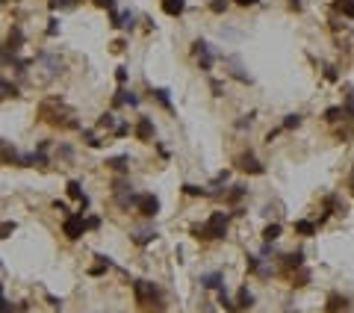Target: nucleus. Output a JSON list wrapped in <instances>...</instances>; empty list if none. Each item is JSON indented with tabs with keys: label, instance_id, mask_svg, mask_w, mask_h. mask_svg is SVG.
Masks as SVG:
<instances>
[{
	"label": "nucleus",
	"instance_id": "nucleus-1",
	"mask_svg": "<svg viewBox=\"0 0 354 313\" xmlns=\"http://www.w3.org/2000/svg\"><path fill=\"white\" fill-rule=\"evenodd\" d=\"M39 115L48 122V124H53V127H62V130H74V127H80L77 122H74V112H71L59 98H50V101H45L42 106H39Z\"/></svg>",
	"mask_w": 354,
	"mask_h": 313
},
{
	"label": "nucleus",
	"instance_id": "nucleus-2",
	"mask_svg": "<svg viewBox=\"0 0 354 313\" xmlns=\"http://www.w3.org/2000/svg\"><path fill=\"white\" fill-rule=\"evenodd\" d=\"M227 213L225 210H216L209 213V219L204 225H192V237L195 240H204V243H212V240H225L227 237Z\"/></svg>",
	"mask_w": 354,
	"mask_h": 313
},
{
	"label": "nucleus",
	"instance_id": "nucleus-3",
	"mask_svg": "<svg viewBox=\"0 0 354 313\" xmlns=\"http://www.w3.org/2000/svg\"><path fill=\"white\" fill-rule=\"evenodd\" d=\"M133 296H136V304L142 310H162V293L157 284L151 281H133Z\"/></svg>",
	"mask_w": 354,
	"mask_h": 313
},
{
	"label": "nucleus",
	"instance_id": "nucleus-4",
	"mask_svg": "<svg viewBox=\"0 0 354 313\" xmlns=\"http://www.w3.org/2000/svg\"><path fill=\"white\" fill-rule=\"evenodd\" d=\"M89 230V225H86V219H83V213H71L65 222H62V233L74 243V240H80L83 233Z\"/></svg>",
	"mask_w": 354,
	"mask_h": 313
},
{
	"label": "nucleus",
	"instance_id": "nucleus-5",
	"mask_svg": "<svg viewBox=\"0 0 354 313\" xmlns=\"http://www.w3.org/2000/svg\"><path fill=\"white\" fill-rule=\"evenodd\" d=\"M192 53L198 56V65L204 71H209L212 65H216V53H212V48L204 42V38H195V42H192Z\"/></svg>",
	"mask_w": 354,
	"mask_h": 313
},
{
	"label": "nucleus",
	"instance_id": "nucleus-6",
	"mask_svg": "<svg viewBox=\"0 0 354 313\" xmlns=\"http://www.w3.org/2000/svg\"><path fill=\"white\" fill-rule=\"evenodd\" d=\"M136 213H139L142 219H154V216L160 213V198H157V195H151V192H142V201H139Z\"/></svg>",
	"mask_w": 354,
	"mask_h": 313
},
{
	"label": "nucleus",
	"instance_id": "nucleus-7",
	"mask_svg": "<svg viewBox=\"0 0 354 313\" xmlns=\"http://www.w3.org/2000/svg\"><path fill=\"white\" fill-rule=\"evenodd\" d=\"M236 163H239V169H242L245 174H266V166L257 160V156H254L251 151H248V154H242Z\"/></svg>",
	"mask_w": 354,
	"mask_h": 313
},
{
	"label": "nucleus",
	"instance_id": "nucleus-8",
	"mask_svg": "<svg viewBox=\"0 0 354 313\" xmlns=\"http://www.w3.org/2000/svg\"><path fill=\"white\" fill-rule=\"evenodd\" d=\"M225 65L230 68V77H236L239 83H248V86L254 83V80H251V74L245 71V65H242V59H239V56H227V59H225Z\"/></svg>",
	"mask_w": 354,
	"mask_h": 313
},
{
	"label": "nucleus",
	"instance_id": "nucleus-9",
	"mask_svg": "<svg viewBox=\"0 0 354 313\" xmlns=\"http://www.w3.org/2000/svg\"><path fill=\"white\" fill-rule=\"evenodd\" d=\"M130 240H133L136 245H148V243L157 240V227H154V225H142V227L130 230Z\"/></svg>",
	"mask_w": 354,
	"mask_h": 313
},
{
	"label": "nucleus",
	"instance_id": "nucleus-10",
	"mask_svg": "<svg viewBox=\"0 0 354 313\" xmlns=\"http://www.w3.org/2000/svg\"><path fill=\"white\" fill-rule=\"evenodd\" d=\"M133 133H136L139 142H154V122L148 119V115H142V119L136 122V127H133Z\"/></svg>",
	"mask_w": 354,
	"mask_h": 313
},
{
	"label": "nucleus",
	"instance_id": "nucleus-11",
	"mask_svg": "<svg viewBox=\"0 0 354 313\" xmlns=\"http://www.w3.org/2000/svg\"><path fill=\"white\" fill-rule=\"evenodd\" d=\"M139 201H142V192H133V186H130V189H124V192H115V204H118L121 210L139 207Z\"/></svg>",
	"mask_w": 354,
	"mask_h": 313
},
{
	"label": "nucleus",
	"instance_id": "nucleus-12",
	"mask_svg": "<svg viewBox=\"0 0 354 313\" xmlns=\"http://www.w3.org/2000/svg\"><path fill=\"white\" fill-rule=\"evenodd\" d=\"M160 6L168 18H180L186 12V0H160Z\"/></svg>",
	"mask_w": 354,
	"mask_h": 313
},
{
	"label": "nucleus",
	"instance_id": "nucleus-13",
	"mask_svg": "<svg viewBox=\"0 0 354 313\" xmlns=\"http://www.w3.org/2000/svg\"><path fill=\"white\" fill-rule=\"evenodd\" d=\"M325 307H328V313H345L348 310V298L342 293H331L328 301H325Z\"/></svg>",
	"mask_w": 354,
	"mask_h": 313
},
{
	"label": "nucleus",
	"instance_id": "nucleus-14",
	"mask_svg": "<svg viewBox=\"0 0 354 313\" xmlns=\"http://www.w3.org/2000/svg\"><path fill=\"white\" fill-rule=\"evenodd\" d=\"M39 62L45 65V71H48L50 77H56V74L62 71V59H59V56H53V53H39Z\"/></svg>",
	"mask_w": 354,
	"mask_h": 313
},
{
	"label": "nucleus",
	"instance_id": "nucleus-15",
	"mask_svg": "<svg viewBox=\"0 0 354 313\" xmlns=\"http://www.w3.org/2000/svg\"><path fill=\"white\" fill-rule=\"evenodd\" d=\"M222 284H225V275L219 269L216 272H204V275H201V287H207V290H219Z\"/></svg>",
	"mask_w": 354,
	"mask_h": 313
},
{
	"label": "nucleus",
	"instance_id": "nucleus-16",
	"mask_svg": "<svg viewBox=\"0 0 354 313\" xmlns=\"http://www.w3.org/2000/svg\"><path fill=\"white\" fill-rule=\"evenodd\" d=\"M292 230L298 233V237H316L319 225H316V222H310V219H298V222H292Z\"/></svg>",
	"mask_w": 354,
	"mask_h": 313
},
{
	"label": "nucleus",
	"instance_id": "nucleus-17",
	"mask_svg": "<svg viewBox=\"0 0 354 313\" xmlns=\"http://www.w3.org/2000/svg\"><path fill=\"white\" fill-rule=\"evenodd\" d=\"M113 27H118V30H133V27H136V15H133V12H113Z\"/></svg>",
	"mask_w": 354,
	"mask_h": 313
},
{
	"label": "nucleus",
	"instance_id": "nucleus-18",
	"mask_svg": "<svg viewBox=\"0 0 354 313\" xmlns=\"http://www.w3.org/2000/svg\"><path fill=\"white\" fill-rule=\"evenodd\" d=\"M103 166H106V169H110V172H118V174H124V172H127V166H130V156H127V154H118V156H110V160H106Z\"/></svg>",
	"mask_w": 354,
	"mask_h": 313
},
{
	"label": "nucleus",
	"instance_id": "nucleus-19",
	"mask_svg": "<svg viewBox=\"0 0 354 313\" xmlns=\"http://www.w3.org/2000/svg\"><path fill=\"white\" fill-rule=\"evenodd\" d=\"M301 266H304V251H292V254L283 257V269H287V272H295Z\"/></svg>",
	"mask_w": 354,
	"mask_h": 313
},
{
	"label": "nucleus",
	"instance_id": "nucleus-20",
	"mask_svg": "<svg viewBox=\"0 0 354 313\" xmlns=\"http://www.w3.org/2000/svg\"><path fill=\"white\" fill-rule=\"evenodd\" d=\"M245 195H248V186L236 183V186H230V189H227V195H225V201H227V204H239V201L245 198Z\"/></svg>",
	"mask_w": 354,
	"mask_h": 313
},
{
	"label": "nucleus",
	"instance_id": "nucleus-21",
	"mask_svg": "<svg viewBox=\"0 0 354 313\" xmlns=\"http://www.w3.org/2000/svg\"><path fill=\"white\" fill-rule=\"evenodd\" d=\"M236 307H239V310H251V307H254V296H251V290H248V287L239 290V296H236Z\"/></svg>",
	"mask_w": 354,
	"mask_h": 313
},
{
	"label": "nucleus",
	"instance_id": "nucleus-22",
	"mask_svg": "<svg viewBox=\"0 0 354 313\" xmlns=\"http://www.w3.org/2000/svg\"><path fill=\"white\" fill-rule=\"evenodd\" d=\"M21 45H24V33L18 30V27H12V33H9V38H6V51H21Z\"/></svg>",
	"mask_w": 354,
	"mask_h": 313
},
{
	"label": "nucleus",
	"instance_id": "nucleus-23",
	"mask_svg": "<svg viewBox=\"0 0 354 313\" xmlns=\"http://www.w3.org/2000/svg\"><path fill=\"white\" fill-rule=\"evenodd\" d=\"M180 189H183V195H189V198H207V195H209V186H195V183H183Z\"/></svg>",
	"mask_w": 354,
	"mask_h": 313
},
{
	"label": "nucleus",
	"instance_id": "nucleus-24",
	"mask_svg": "<svg viewBox=\"0 0 354 313\" xmlns=\"http://www.w3.org/2000/svg\"><path fill=\"white\" fill-rule=\"evenodd\" d=\"M121 122L115 119V112H103L100 119H97V130H115Z\"/></svg>",
	"mask_w": 354,
	"mask_h": 313
},
{
	"label": "nucleus",
	"instance_id": "nucleus-25",
	"mask_svg": "<svg viewBox=\"0 0 354 313\" xmlns=\"http://www.w3.org/2000/svg\"><path fill=\"white\" fill-rule=\"evenodd\" d=\"M151 95H154V98H157V104H160V106H162V109H168V112H174V106H171V98H168V95H171V92H168V89H154V92H151Z\"/></svg>",
	"mask_w": 354,
	"mask_h": 313
},
{
	"label": "nucleus",
	"instance_id": "nucleus-26",
	"mask_svg": "<svg viewBox=\"0 0 354 313\" xmlns=\"http://www.w3.org/2000/svg\"><path fill=\"white\" fill-rule=\"evenodd\" d=\"M65 192H68V198H74V201H83V198H86V195H83V186H80V180H68Z\"/></svg>",
	"mask_w": 354,
	"mask_h": 313
},
{
	"label": "nucleus",
	"instance_id": "nucleus-27",
	"mask_svg": "<svg viewBox=\"0 0 354 313\" xmlns=\"http://www.w3.org/2000/svg\"><path fill=\"white\" fill-rule=\"evenodd\" d=\"M339 119H345V109H342V106H328V109H325V122H328V124H337Z\"/></svg>",
	"mask_w": 354,
	"mask_h": 313
},
{
	"label": "nucleus",
	"instance_id": "nucleus-28",
	"mask_svg": "<svg viewBox=\"0 0 354 313\" xmlns=\"http://www.w3.org/2000/svg\"><path fill=\"white\" fill-rule=\"evenodd\" d=\"M307 281H310V269H295L292 272V287H307Z\"/></svg>",
	"mask_w": 354,
	"mask_h": 313
},
{
	"label": "nucleus",
	"instance_id": "nucleus-29",
	"mask_svg": "<svg viewBox=\"0 0 354 313\" xmlns=\"http://www.w3.org/2000/svg\"><path fill=\"white\" fill-rule=\"evenodd\" d=\"M97 260H100V263H95V266L89 269V275H92V278H100L103 272L110 269V257H100V254H97Z\"/></svg>",
	"mask_w": 354,
	"mask_h": 313
},
{
	"label": "nucleus",
	"instance_id": "nucleus-30",
	"mask_svg": "<svg viewBox=\"0 0 354 313\" xmlns=\"http://www.w3.org/2000/svg\"><path fill=\"white\" fill-rule=\"evenodd\" d=\"M277 237H280V225H277V222H272V225L263 227V240H266V243H274Z\"/></svg>",
	"mask_w": 354,
	"mask_h": 313
},
{
	"label": "nucleus",
	"instance_id": "nucleus-31",
	"mask_svg": "<svg viewBox=\"0 0 354 313\" xmlns=\"http://www.w3.org/2000/svg\"><path fill=\"white\" fill-rule=\"evenodd\" d=\"M334 6L342 12V18H354V0H337Z\"/></svg>",
	"mask_w": 354,
	"mask_h": 313
},
{
	"label": "nucleus",
	"instance_id": "nucleus-32",
	"mask_svg": "<svg viewBox=\"0 0 354 313\" xmlns=\"http://www.w3.org/2000/svg\"><path fill=\"white\" fill-rule=\"evenodd\" d=\"M280 127H283V130H295V127H301V115H298V112H290L287 119H283Z\"/></svg>",
	"mask_w": 354,
	"mask_h": 313
},
{
	"label": "nucleus",
	"instance_id": "nucleus-33",
	"mask_svg": "<svg viewBox=\"0 0 354 313\" xmlns=\"http://www.w3.org/2000/svg\"><path fill=\"white\" fill-rule=\"evenodd\" d=\"M227 6H230L227 0H209V12H212V15H225Z\"/></svg>",
	"mask_w": 354,
	"mask_h": 313
},
{
	"label": "nucleus",
	"instance_id": "nucleus-34",
	"mask_svg": "<svg viewBox=\"0 0 354 313\" xmlns=\"http://www.w3.org/2000/svg\"><path fill=\"white\" fill-rule=\"evenodd\" d=\"M118 95H121V101H124L127 106H139V95H136V92H127V89H118Z\"/></svg>",
	"mask_w": 354,
	"mask_h": 313
},
{
	"label": "nucleus",
	"instance_id": "nucleus-35",
	"mask_svg": "<svg viewBox=\"0 0 354 313\" xmlns=\"http://www.w3.org/2000/svg\"><path fill=\"white\" fill-rule=\"evenodd\" d=\"M254 119H257V112H248V115H242V119L236 122V130H245V127H251V124H254Z\"/></svg>",
	"mask_w": 354,
	"mask_h": 313
},
{
	"label": "nucleus",
	"instance_id": "nucleus-36",
	"mask_svg": "<svg viewBox=\"0 0 354 313\" xmlns=\"http://www.w3.org/2000/svg\"><path fill=\"white\" fill-rule=\"evenodd\" d=\"M0 89H3V98H6V101H9V98H18V86H12L9 80L0 83Z\"/></svg>",
	"mask_w": 354,
	"mask_h": 313
},
{
	"label": "nucleus",
	"instance_id": "nucleus-37",
	"mask_svg": "<svg viewBox=\"0 0 354 313\" xmlns=\"http://www.w3.org/2000/svg\"><path fill=\"white\" fill-rule=\"evenodd\" d=\"M83 142H86L89 148H100V145H103V142H100V139H97L92 130H83Z\"/></svg>",
	"mask_w": 354,
	"mask_h": 313
},
{
	"label": "nucleus",
	"instance_id": "nucleus-38",
	"mask_svg": "<svg viewBox=\"0 0 354 313\" xmlns=\"http://www.w3.org/2000/svg\"><path fill=\"white\" fill-rule=\"evenodd\" d=\"M260 266H263V257L248 254V272H260Z\"/></svg>",
	"mask_w": 354,
	"mask_h": 313
},
{
	"label": "nucleus",
	"instance_id": "nucleus-39",
	"mask_svg": "<svg viewBox=\"0 0 354 313\" xmlns=\"http://www.w3.org/2000/svg\"><path fill=\"white\" fill-rule=\"evenodd\" d=\"M342 109H345V119H351V122H354V95H348V98H345Z\"/></svg>",
	"mask_w": 354,
	"mask_h": 313
},
{
	"label": "nucleus",
	"instance_id": "nucleus-40",
	"mask_svg": "<svg viewBox=\"0 0 354 313\" xmlns=\"http://www.w3.org/2000/svg\"><path fill=\"white\" fill-rule=\"evenodd\" d=\"M209 89H212V98H222L225 95V86L219 80H209Z\"/></svg>",
	"mask_w": 354,
	"mask_h": 313
},
{
	"label": "nucleus",
	"instance_id": "nucleus-41",
	"mask_svg": "<svg viewBox=\"0 0 354 313\" xmlns=\"http://www.w3.org/2000/svg\"><path fill=\"white\" fill-rule=\"evenodd\" d=\"M325 80H331V83H337V80H339V74H337V68H334V65H325Z\"/></svg>",
	"mask_w": 354,
	"mask_h": 313
},
{
	"label": "nucleus",
	"instance_id": "nucleus-42",
	"mask_svg": "<svg viewBox=\"0 0 354 313\" xmlns=\"http://www.w3.org/2000/svg\"><path fill=\"white\" fill-rule=\"evenodd\" d=\"M95 6H100V9H110V12H115V0H95Z\"/></svg>",
	"mask_w": 354,
	"mask_h": 313
},
{
	"label": "nucleus",
	"instance_id": "nucleus-43",
	"mask_svg": "<svg viewBox=\"0 0 354 313\" xmlns=\"http://www.w3.org/2000/svg\"><path fill=\"white\" fill-rule=\"evenodd\" d=\"M115 80H118V86H124L127 83V68L121 65V68H115Z\"/></svg>",
	"mask_w": 354,
	"mask_h": 313
},
{
	"label": "nucleus",
	"instance_id": "nucleus-44",
	"mask_svg": "<svg viewBox=\"0 0 354 313\" xmlns=\"http://www.w3.org/2000/svg\"><path fill=\"white\" fill-rule=\"evenodd\" d=\"M56 154H59V156H65V160H71V156H74V151H71L68 145H59V148H56Z\"/></svg>",
	"mask_w": 354,
	"mask_h": 313
},
{
	"label": "nucleus",
	"instance_id": "nucleus-45",
	"mask_svg": "<svg viewBox=\"0 0 354 313\" xmlns=\"http://www.w3.org/2000/svg\"><path fill=\"white\" fill-rule=\"evenodd\" d=\"M56 33H59V21L50 18V21H48V35H56Z\"/></svg>",
	"mask_w": 354,
	"mask_h": 313
},
{
	"label": "nucleus",
	"instance_id": "nucleus-46",
	"mask_svg": "<svg viewBox=\"0 0 354 313\" xmlns=\"http://www.w3.org/2000/svg\"><path fill=\"white\" fill-rule=\"evenodd\" d=\"M127 133H130V124H124V122H121V124L115 127V136L121 139V136H127Z\"/></svg>",
	"mask_w": 354,
	"mask_h": 313
},
{
	"label": "nucleus",
	"instance_id": "nucleus-47",
	"mask_svg": "<svg viewBox=\"0 0 354 313\" xmlns=\"http://www.w3.org/2000/svg\"><path fill=\"white\" fill-rule=\"evenodd\" d=\"M233 3H236V6H245V9H248V6H257L260 0H233Z\"/></svg>",
	"mask_w": 354,
	"mask_h": 313
},
{
	"label": "nucleus",
	"instance_id": "nucleus-48",
	"mask_svg": "<svg viewBox=\"0 0 354 313\" xmlns=\"http://www.w3.org/2000/svg\"><path fill=\"white\" fill-rule=\"evenodd\" d=\"M124 51V38H115V42H113V53H121Z\"/></svg>",
	"mask_w": 354,
	"mask_h": 313
},
{
	"label": "nucleus",
	"instance_id": "nucleus-49",
	"mask_svg": "<svg viewBox=\"0 0 354 313\" xmlns=\"http://www.w3.org/2000/svg\"><path fill=\"white\" fill-rule=\"evenodd\" d=\"M12 230H15V222H3V240L9 237V233H12Z\"/></svg>",
	"mask_w": 354,
	"mask_h": 313
},
{
	"label": "nucleus",
	"instance_id": "nucleus-50",
	"mask_svg": "<svg viewBox=\"0 0 354 313\" xmlns=\"http://www.w3.org/2000/svg\"><path fill=\"white\" fill-rule=\"evenodd\" d=\"M86 225H89V227H97V225H100V219H97V216H89V219H86Z\"/></svg>",
	"mask_w": 354,
	"mask_h": 313
},
{
	"label": "nucleus",
	"instance_id": "nucleus-51",
	"mask_svg": "<svg viewBox=\"0 0 354 313\" xmlns=\"http://www.w3.org/2000/svg\"><path fill=\"white\" fill-rule=\"evenodd\" d=\"M53 207H56L59 213H68V207H65V201H53Z\"/></svg>",
	"mask_w": 354,
	"mask_h": 313
},
{
	"label": "nucleus",
	"instance_id": "nucleus-52",
	"mask_svg": "<svg viewBox=\"0 0 354 313\" xmlns=\"http://www.w3.org/2000/svg\"><path fill=\"white\" fill-rule=\"evenodd\" d=\"M290 6H292L295 12H301V0H290Z\"/></svg>",
	"mask_w": 354,
	"mask_h": 313
},
{
	"label": "nucleus",
	"instance_id": "nucleus-53",
	"mask_svg": "<svg viewBox=\"0 0 354 313\" xmlns=\"http://www.w3.org/2000/svg\"><path fill=\"white\" fill-rule=\"evenodd\" d=\"M348 189H351V195H354V172H351V177H348Z\"/></svg>",
	"mask_w": 354,
	"mask_h": 313
}]
</instances>
